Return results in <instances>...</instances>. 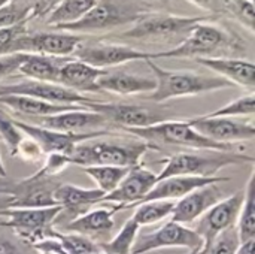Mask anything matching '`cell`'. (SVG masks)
Segmentation results:
<instances>
[{"instance_id":"obj_1","label":"cell","mask_w":255,"mask_h":254,"mask_svg":"<svg viewBox=\"0 0 255 254\" xmlns=\"http://www.w3.org/2000/svg\"><path fill=\"white\" fill-rule=\"evenodd\" d=\"M157 82L155 90L146 94V99L155 103H164L178 97L199 96L218 90L235 87L218 75H203L190 70H169L158 66L154 60L145 61Z\"/></svg>"},{"instance_id":"obj_2","label":"cell","mask_w":255,"mask_h":254,"mask_svg":"<svg viewBox=\"0 0 255 254\" xmlns=\"http://www.w3.org/2000/svg\"><path fill=\"white\" fill-rule=\"evenodd\" d=\"M151 150H157V145L142 139L128 142H102L90 139L75 147L70 160L72 165H78L79 168L100 165L136 168L140 166L143 156Z\"/></svg>"},{"instance_id":"obj_3","label":"cell","mask_w":255,"mask_h":254,"mask_svg":"<svg viewBox=\"0 0 255 254\" xmlns=\"http://www.w3.org/2000/svg\"><path fill=\"white\" fill-rule=\"evenodd\" d=\"M242 51V43L233 33L209 24L199 22L188 36L172 49L155 52V58H208L220 57L221 52Z\"/></svg>"},{"instance_id":"obj_4","label":"cell","mask_w":255,"mask_h":254,"mask_svg":"<svg viewBox=\"0 0 255 254\" xmlns=\"http://www.w3.org/2000/svg\"><path fill=\"white\" fill-rule=\"evenodd\" d=\"M254 157L236 151L205 150V153H179L164 160L157 181L169 177H217L226 166L254 165Z\"/></svg>"},{"instance_id":"obj_5","label":"cell","mask_w":255,"mask_h":254,"mask_svg":"<svg viewBox=\"0 0 255 254\" xmlns=\"http://www.w3.org/2000/svg\"><path fill=\"white\" fill-rule=\"evenodd\" d=\"M212 16H181L172 13H149L145 12L133 22L130 28L121 33L123 37L134 40H151V42H182L188 33L203 21H211ZM178 42V43H179Z\"/></svg>"},{"instance_id":"obj_6","label":"cell","mask_w":255,"mask_h":254,"mask_svg":"<svg viewBox=\"0 0 255 254\" xmlns=\"http://www.w3.org/2000/svg\"><path fill=\"white\" fill-rule=\"evenodd\" d=\"M126 132L152 145L164 144V145H178V147H185V148H193V150H217V151H232L233 148V145L217 144L202 136L199 132L193 129L188 120L172 118V120H166V121H161L148 127L126 129Z\"/></svg>"},{"instance_id":"obj_7","label":"cell","mask_w":255,"mask_h":254,"mask_svg":"<svg viewBox=\"0 0 255 254\" xmlns=\"http://www.w3.org/2000/svg\"><path fill=\"white\" fill-rule=\"evenodd\" d=\"M61 214V207L51 208H6L0 211V226L12 229L24 243L33 246L51 235Z\"/></svg>"},{"instance_id":"obj_8","label":"cell","mask_w":255,"mask_h":254,"mask_svg":"<svg viewBox=\"0 0 255 254\" xmlns=\"http://www.w3.org/2000/svg\"><path fill=\"white\" fill-rule=\"evenodd\" d=\"M145 13L130 4H123L117 0H97L96 4L78 21L66 25H60L55 30L69 31V33H93L105 31L124 24H130L139 19Z\"/></svg>"},{"instance_id":"obj_9","label":"cell","mask_w":255,"mask_h":254,"mask_svg":"<svg viewBox=\"0 0 255 254\" xmlns=\"http://www.w3.org/2000/svg\"><path fill=\"white\" fill-rule=\"evenodd\" d=\"M88 109L99 112L106 118L108 123L121 127L123 130L148 127L166 120H172L173 117L169 111L161 108L136 103H105L97 100L88 105Z\"/></svg>"},{"instance_id":"obj_10","label":"cell","mask_w":255,"mask_h":254,"mask_svg":"<svg viewBox=\"0 0 255 254\" xmlns=\"http://www.w3.org/2000/svg\"><path fill=\"white\" fill-rule=\"evenodd\" d=\"M84 42L81 34L69 31H25L12 45V52H25V54H39L57 58H66L72 55L78 46Z\"/></svg>"},{"instance_id":"obj_11","label":"cell","mask_w":255,"mask_h":254,"mask_svg":"<svg viewBox=\"0 0 255 254\" xmlns=\"http://www.w3.org/2000/svg\"><path fill=\"white\" fill-rule=\"evenodd\" d=\"M199 247H203V240L193 228L170 220L157 231L137 237L131 254H146L164 249H185L190 252Z\"/></svg>"},{"instance_id":"obj_12","label":"cell","mask_w":255,"mask_h":254,"mask_svg":"<svg viewBox=\"0 0 255 254\" xmlns=\"http://www.w3.org/2000/svg\"><path fill=\"white\" fill-rule=\"evenodd\" d=\"M73 55L97 69H108L120 64H126L130 61H146V60H155V52L140 51L127 45L121 43H88V45H79L78 49L73 52Z\"/></svg>"},{"instance_id":"obj_13","label":"cell","mask_w":255,"mask_h":254,"mask_svg":"<svg viewBox=\"0 0 255 254\" xmlns=\"http://www.w3.org/2000/svg\"><path fill=\"white\" fill-rule=\"evenodd\" d=\"M13 121H15V126L24 135L31 138L39 145V148L42 150L43 154L61 153V154L70 156L76 145L109 133L106 130L90 132V133H67V132H58V130L37 126V124H31V123L22 121L19 118H13Z\"/></svg>"},{"instance_id":"obj_14","label":"cell","mask_w":255,"mask_h":254,"mask_svg":"<svg viewBox=\"0 0 255 254\" xmlns=\"http://www.w3.org/2000/svg\"><path fill=\"white\" fill-rule=\"evenodd\" d=\"M7 94L28 96V97L45 100V102H51V103L81 105V106H87V108H88V105L97 102V100H94L85 94L69 90L60 84L33 81V79H25V81H19L15 84L0 85V96H7Z\"/></svg>"},{"instance_id":"obj_15","label":"cell","mask_w":255,"mask_h":254,"mask_svg":"<svg viewBox=\"0 0 255 254\" xmlns=\"http://www.w3.org/2000/svg\"><path fill=\"white\" fill-rule=\"evenodd\" d=\"M244 195L245 192L242 189L232 196H226L197 220L194 231L203 240V249L208 247L217 235L236 226L244 204Z\"/></svg>"},{"instance_id":"obj_16","label":"cell","mask_w":255,"mask_h":254,"mask_svg":"<svg viewBox=\"0 0 255 254\" xmlns=\"http://www.w3.org/2000/svg\"><path fill=\"white\" fill-rule=\"evenodd\" d=\"M188 123L202 136L224 145H235L238 142H250L255 138V126L233 118L199 115L188 118Z\"/></svg>"},{"instance_id":"obj_17","label":"cell","mask_w":255,"mask_h":254,"mask_svg":"<svg viewBox=\"0 0 255 254\" xmlns=\"http://www.w3.org/2000/svg\"><path fill=\"white\" fill-rule=\"evenodd\" d=\"M61 183L55 177H42L33 174L12 184L7 208H51L57 207L54 192Z\"/></svg>"},{"instance_id":"obj_18","label":"cell","mask_w":255,"mask_h":254,"mask_svg":"<svg viewBox=\"0 0 255 254\" xmlns=\"http://www.w3.org/2000/svg\"><path fill=\"white\" fill-rule=\"evenodd\" d=\"M155 183L157 174H154L152 171L142 168V165L131 168L123 178V181L117 186V189L103 196L102 202L114 204L115 211L134 208L149 193Z\"/></svg>"},{"instance_id":"obj_19","label":"cell","mask_w":255,"mask_h":254,"mask_svg":"<svg viewBox=\"0 0 255 254\" xmlns=\"http://www.w3.org/2000/svg\"><path fill=\"white\" fill-rule=\"evenodd\" d=\"M220 184L221 183L203 186L176 201L170 214L172 222L184 226L196 223L209 208L226 198V193L220 187Z\"/></svg>"},{"instance_id":"obj_20","label":"cell","mask_w":255,"mask_h":254,"mask_svg":"<svg viewBox=\"0 0 255 254\" xmlns=\"http://www.w3.org/2000/svg\"><path fill=\"white\" fill-rule=\"evenodd\" d=\"M33 120H37V123H31V124H37L46 129L67 132V133L99 132L100 129L105 130V127H108L109 124L103 115L88 108L64 111L55 115H48V117H40V118H33Z\"/></svg>"},{"instance_id":"obj_21","label":"cell","mask_w":255,"mask_h":254,"mask_svg":"<svg viewBox=\"0 0 255 254\" xmlns=\"http://www.w3.org/2000/svg\"><path fill=\"white\" fill-rule=\"evenodd\" d=\"M115 213L117 211L114 208L88 210L87 213L72 219L64 226V232L81 235L99 246L109 240V235L115 228V220H114Z\"/></svg>"},{"instance_id":"obj_22","label":"cell","mask_w":255,"mask_h":254,"mask_svg":"<svg viewBox=\"0 0 255 254\" xmlns=\"http://www.w3.org/2000/svg\"><path fill=\"white\" fill-rule=\"evenodd\" d=\"M230 178L227 177H169L155 183V186L149 190V193L139 202H151V201H179L185 195L191 193L196 189H200L214 183H227ZM137 204V205H139Z\"/></svg>"},{"instance_id":"obj_23","label":"cell","mask_w":255,"mask_h":254,"mask_svg":"<svg viewBox=\"0 0 255 254\" xmlns=\"http://www.w3.org/2000/svg\"><path fill=\"white\" fill-rule=\"evenodd\" d=\"M196 61L233 85H239L254 91L255 88V66L253 61L244 58L232 57H208L196 58Z\"/></svg>"},{"instance_id":"obj_24","label":"cell","mask_w":255,"mask_h":254,"mask_svg":"<svg viewBox=\"0 0 255 254\" xmlns=\"http://www.w3.org/2000/svg\"><path fill=\"white\" fill-rule=\"evenodd\" d=\"M108 70L97 69L94 66H90L78 58L75 60H64L60 70H58V79L57 84L73 90L76 93H100L97 87V81L100 76H103Z\"/></svg>"},{"instance_id":"obj_25","label":"cell","mask_w":255,"mask_h":254,"mask_svg":"<svg viewBox=\"0 0 255 254\" xmlns=\"http://www.w3.org/2000/svg\"><path fill=\"white\" fill-rule=\"evenodd\" d=\"M103 196L105 193L99 189H84L75 184H60L54 192L55 205L61 207V213L72 214L73 219L100 204Z\"/></svg>"},{"instance_id":"obj_26","label":"cell","mask_w":255,"mask_h":254,"mask_svg":"<svg viewBox=\"0 0 255 254\" xmlns=\"http://www.w3.org/2000/svg\"><path fill=\"white\" fill-rule=\"evenodd\" d=\"M154 76L133 75L127 72H106L99 78L97 87L100 91L114 93L120 96H133V94H149L155 90Z\"/></svg>"},{"instance_id":"obj_27","label":"cell","mask_w":255,"mask_h":254,"mask_svg":"<svg viewBox=\"0 0 255 254\" xmlns=\"http://www.w3.org/2000/svg\"><path fill=\"white\" fill-rule=\"evenodd\" d=\"M0 105L13 111L15 115L25 117V118H28V117L40 118V117L55 115V114H60L64 111L87 108V106H81V105H58V103H51V102H45L40 99H34V97L16 96V94L0 96Z\"/></svg>"},{"instance_id":"obj_28","label":"cell","mask_w":255,"mask_h":254,"mask_svg":"<svg viewBox=\"0 0 255 254\" xmlns=\"http://www.w3.org/2000/svg\"><path fill=\"white\" fill-rule=\"evenodd\" d=\"M40 254H93L99 252V246L88 238L76 234H61L52 231L51 235L31 246Z\"/></svg>"},{"instance_id":"obj_29","label":"cell","mask_w":255,"mask_h":254,"mask_svg":"<svg viewBox=\"0 0 255 254\" xmlns=\"http://www.w3.org/2000/svg\"><path fill=\"white\" fill-rule=\"evenodd\" d=\"M63 64L61 58L39 55V54H25L24 61L21 63L18 72L27 79L55 82L58 79V70Z\"/></svg>"},{"instance_id":"obj_30","label":"cell","mask_w":255,"mask_h":254,"mask_svg":"<svg viewBox=\"0 0 255 254\" xmlns=\"http://www.w3.org/2000/svg\"><path fill=\"white\" fill-rule=\"evenodd\" d=\"M97 0H61L46 16L45 21L52 28L60 25L72 24L81 19L94 4Z\"/></svg>"},{"instance_id":"obj_31","label":"cell","mask_w":255,"mask_h":254,"mask_svg":"<svg viewBox=\"0 0 255 254\" xmlns=\"http://www.w3.org/2000/svg\"><path fill=\"white\" fill-rule=\"evenodd\" d=\"M244 204L236 222V229L241 243L255 240V172L253 169L248 183L244 189Z\"/></svg>"},{"instance_id":"obj_32","label":"cell","mask_w":255,"mask_h":254,"mask_svg":"<svg viewBox=\"0 0 255 254\" xmlns=\"http://www.w3.org/2000/svg\"><path fill=\"white\" fill-rule=\"evenodd\" d=\"M139 229L140 226L130 217L114 238L99 244L100 252L106 254H131L133 246L139 237Z\"/></svg>"},{"instance_id":"obj_33","label":"cell","mask_w":255,"mask_h":254,"mask_svg":"<svg viewBox=\"0 0 255 254\" xmlns=\"http://www.w3.org/2000/svg\"><path fill=\"white\" fill-rule=\"evenodd\" d=\"M96 184L97 189L102 190L105 195L111 193L117 189V186L123 181V178L127 175V172L131 168H121V166H85L81 168Z\"/></svg>"},{"instance_id":"obj_34","label":"cell","mask_w":255,"mask_h":254,"mask_svg":"<svg viewBox=\"0 0 255 254\" xmlns=\"http://www.w3.org/2000/svg\"><path fill=\"white\" fill-rule=\"evenodd\" d=\"M175 202L173 201H151V202H142L136 205L134 214L131 219L142 228V226H151L155 223L163 222L164 219L170 217L173 211Z\"/></svg>"},{"instance_id":"obj_35","label":"cell","mask_w":255,"mask_h":254,"mask_svg":"<svg viewBox=\"0 0 255 254\" xmlns=\"http://www.w3.org/2000/svg\"><path fill=\"white\" fill-rule=\"evenodd\" d=\"M33 4L24 0H10L0 7V28H7L18 25L21 22H28L31 19Z\"/></svg>"},{"instance_id":"obj_36","label":"cell","mask_w":255,"mask_h":254,"mask_svg":"<svg viewBox=\"0 0 255 254\" xmlns=\"http://www.w3.org/2000/svg\"><path fill=\"white\" fill-rule=\"evenodd\" d=\"M255 112V96L254 93H248L235 99L233 102L205 114L206 117H223V118H235V117H254Z\"/></svg>"},{"instance_id":"obj_37","label":"cell","mask_w":255,"mask_h":254,"mask_svg":"<svg viewBox=\"0 0 255 254\" xmlns=\"http://www.w3.org/2000/svg\"><path fill=\"white\" fill-rule=\"evenodd\" d=\"M224 12L242 24L248 31L255 30V9L253 0H224Z\"/></svg>"},{"instance_id":"obj_38","label":"cell","mask_w":255,"mask_h":254,"mask_svg":"<svg viewBox=\"0 0 255 254\" xmlns=\"http://www.w3.org/2000/svg\"><path fill=\"white\" fill-rule=\"evenodd\" d=\"M241 238L236 226L217 235L208 247H205V254H236L241 247Z\"/></svg>"},{"instance_id":"obj_39","label":"cell","mask_w":255,"mask_h":254,"mask_svg":"<svg viewBox=\"0 0 255 254\" xmlns=\"http://www.w3.org/2000/svg\"><path fill=\"white\" fill-rule=\"evenodd\" d=\"M22 136L24 133L15 126L13 118H10L6 112L0 111V139L4 141L6 147L9 148L10 156H13Z\"/></svg>"},{"instance_id":"obj_40","label":"cell","mask_w":255,"mask_h":254,"mask_svg":"<svg viewBox=\"0 0 255 254\" xmlns=\"http://www.w3.org/2000/svg\"><path fill=\"white\" fill-rule=\"evenodd\" d=\"M45 156L46 159L43 162V166L36 172L42 177H57L72 165L70 156H66L61 153H51Z\"/></svg>"},{"instance_id":"obj_41","label":"cell","mask_w":255,"mask_h":254,"mask_svg":"<svg viewBox=\"0 0 255 254\" xmlns=\"http://www.w3.org/2000/svg\"><path fill=\"white\" fill-rule=\"evenodd\" d=\"M42 156H43V153L39 148V145L31 138H28L25 135L19 141V144H18V147H16L12 157H19L27 163H36V162H39L42 159Z\"/></svg>"},{"instance_id":"obj_42","label":"cell","mask_w":255,"mask_h":254,"mask_svg":"<svg viewBox=\"0 0 255 254\" xmlns=\"http://www.w3.org/2000/svg\"><path fill=\"white\" fill-rule=\"evenodd\" d=\"M27 31V22H21L13 27L7 28H0V55L12 54V45L19 37Z\"/></svg>"},{"instance_id":"obj_43","label":"cell","mask_w":255,"mask_h":254,"mask_svg":"<svg viewBox=\"0 0 255 254\" xmlns=\"http://www.w3.org/2000/svg\"><path fill=\"white\" fill-rule=\"evenodd\" d=\"M24 58H25V52H12V54L0 55V81L16 73Z\"/></svg>"},{"instance_id":"obj_44","label":"cell","mask_w":255,"mask_h":254,"mask_svg":"<svg viewBox=\"0 0 255 254\" xmlns=\"http://www.w3.org/2000/svg\"><path fill=\"white\" fill-rule=\"evenodd\" d=\"M61 0H36L33 3L31 18H45Z\"/></svg>"},{"instance_id":"obj_45","label":"cell","mask_w":255,"mask_h":254,"mask_svg":"<svg viewBox=\"0 0 255 254\" xmlns=\"http://www.w3.org/2000/svg\"><path fill=\"white\" fill-rule=\"evenodd\" d=\"M12 184H13V181H9L7 177L6 178H0V211L6 210L9 207Z\"/></svg>"},{"instance_id":"obj_46","label":"cell","mask_w":255,"mask_h":254,"mask_svg":"<svg viewBox=\"0 0 255 254\" xmlns=\"http://www.w3.org/2000/svg\"><path fill=\"white\" fill-rule=\"evenodd\" d=\"M0 254H24L19 247H16L13 243L7 240H0Z\"/></svg>"},{"instance_id":"obj_47","label":"cell","mask_w":255,"mask_h":254,"mask_svg":"<svg viewBox=\"0 0 255 254\" xmlns=\"http://www.w3.org/2000/svg\"><path fill=\"white\" fill-rule=\"evenodd\" d=\"M255 247V240H250L247 243H242L241 247L238 249L236 254H254Z\"/></svg>"},{"instance_id":"obj_48","label":"cell","mask_w":255,"mask_h":254,"mask_svg":"<svg viewBox=\"0 0 255 254\" xmlns=\"http://www.w3.org/2000/svg\"><path fill=\"white\" fill-rule=\"evenodd\" d=\"M190 3H193L194 6H197V7H202V9H211V3H212V0H188Z\"/></svg>"},{"instance_id":"obj_49","label":"cell","mask_w":255,"mask_h":254,"mask_svg":"<svg viewBox=\"0 0 255 254\" xmlns=\"http://www.w3.org/2000/svg\"><path fill=\"white\" fill-rule=\"evenodd\" d=\"M6 169H4V163L1 160V156H0V178H6Z\"/></svg>"},{"instance_id":"obj_50","label":"cell","mask_w":255,"mask_h":254,"mask_svg":"<svg viewBox=\"0 0 255 254\" xmlns=\"http://www.w3.org/2000/svg\"><path fill=\"white\" fill-rule=\"evenodd\" d=\"M188 254H205V250L203 247H199V249H194V250H190Z\"/></svg>"},{"instance_id":"obj_51","label":"cell","mask_w":255,"mask_h":254,"mask_svg":"<svg viewBox=\"0 0 255 254\" xmlns=\"http://www.w3.org/2000/svg\"><path fill=\"white\" fill-rule=\"evenodd\" d=\"M7 1H10V0H0V7H1L3 4H6Z\"/></svg>"},{"instance_id":"obj_52","label":"cell","mask_w":255,"mask_h":254,"mask_svg":"<svg viewBox=\"0 0 255 254\" xmlns=\"http://www.w3.org/2000/svg\"><path fill=\"white\" fill-rule=\"evenodd\" d=\"M93 254H106V253H103V252H100V250H99V252H96V253H93Z\"/></svg>"},{"instance_id":"obj_53","label":"cell","mask_w":255,"mask_h":254,"mask_svg":"<svg viewBox=\"0 0 255 254\" xmlns=\"http://www.w3.org/2000/svg\"><path fill=\"white\" fill-rule=\"evenodd\" d=\"M253 1H254V0H253Z\"/></svg>"}]
</instances>
